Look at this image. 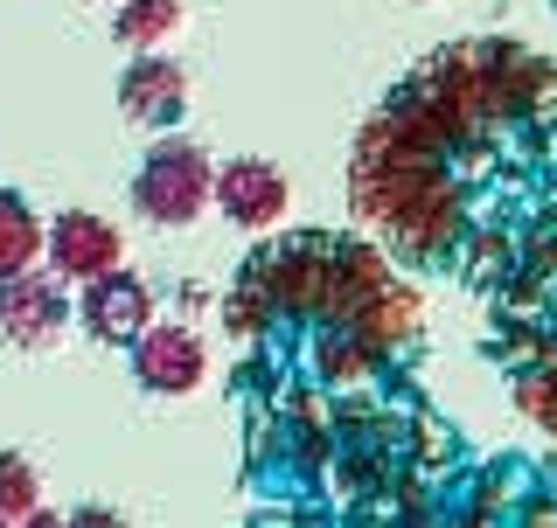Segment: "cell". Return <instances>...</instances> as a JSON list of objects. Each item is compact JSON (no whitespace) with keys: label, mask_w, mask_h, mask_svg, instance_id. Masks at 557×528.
<instances>
[{"label":"cell","mask_w":557,"mask_h":528,"mask_svg":"<svg viewBox=\"0 0 557 528\" xmlns=\"http://www.w3.org/2000/svg\"><path fill=\"white\" fill-rule=\"evenodd\" d=\"M42 257V223H35V209L22 196H8L0 188V278L22 272V264Z\"/></svg>","instance_id":"11"},{"label":"cell","mask_w":557,"mask_h":528,"mask_svg":"<svg viewBox=\"0 0 557 528\" xmlns=\"http://www.w3.org/2000/svg\"><path fill=\"white\" fill-rule=\"evenodd\" d=\"M42 480L22 452H0V528H22V521H42Z\"/></svg>","instance_id":"12"},{"label":"cell","mask_w":557,"mask_h":528,"mask_svg":"<svg viewBox=\"0 0 557 528\" xmlns=\"http://www.w3.org/2000/svg\"><path fill=\"white\" fill-rule=\"evenodd\" d=\"M147 320H153V292L133 272L112 264V272L84 278V327H91V341H133Z\"/></svg>","instance_id":"9"},{"label":"cell","mask_w":557,"mask_h":528,"mask_svg":"<svg viewBox=\"0 0 557 528\" xmlns=\"http://www.w3.org/2000/svg\"><path fill=\"white\" fill-rule=\"evenodd\" d=\"M133 376L147 397H188L196 382L209 376V348L196 327H168V320H147L133 334Z\"/></svg>","instance_id":"6"},{"label":"cell","mask_w":557,"mask_h":528,"mask_svg":"<svg viewBox=\"0 0 557 528\" xmlns=\"http://www.w3.org/2000/svg\"><path fill=\"white\" fill-rule=\"evenodd\" d=\"M516 403H522V417H530V425L557 431V348H550V355L516 382Z\"/></svg>","instance_id":"13"},{"label":"cell","mask_w":557,"mask_h":528,"mask_svg":"<svg viewBox=\"0 0 557 528\" xmlns=\"http://www.w3.org/2000/svg\"><path fill=\"white\" fill-rule=\"evenodd\" d=\"M209 202H216L223 216L237 223V230H251V237H272L278 223H286V202H293V188H286V174H278L272 161L244 153V161H223L216 174H209Z\"/></svg>","instance_id":"5"},{"label":"cell","mask_w":557,"mask_h":528,"mask_svg":"<svg viewBox=\"0 0 557 528\" xmlns=\"http://www.w3.org/2000/svg\"><path fill=\"white\" fill-rule=\"evenodd\" d=\"M42 251H49V272L70 278V286H84V278H98V272H112L119 264V230L104 216H91V209H70V216H57L42 230Z\"/></svg>","instance_id":"8"},{"label":"cell","mask_w":557,"mask_h":528,"mask_svg":"<svg viewBox=\"0 0 557 528\" xmlns=\"http://www.w3.org/2000/svg\"><path fill=\"white\" fill-rule=\"evenodd\" d=\"M112 35L126 49H161L174 28H182V0H112Z\"/></svg>","instance_id":"10"},{"label":"cell","mask_w":557,"mask_h":528,"mask_svg":"<svg viewBox=\"0 0 557 528\" xmlns=\"http://www.w3.org/2000/svg\"><path fill=\"white\" fill-rule=\"evenodd\" d=\"M321 368H327V376H335V382H356V376H370V368H376V355H370V348H362L356 341V334H327V348H321Z\"/></svg>","instance_id":"14"},{"label":"cell","mask_w":557,"mask_h":528,"mask_svg":"<svg viewBox=\"0 0 557 528\" xmlns=\"http://www.w3.org/2000/svg\"><path fill=\"white\" fill-rule=\"evenodd\" d=\"M119 112L147 133H174V118L188 112V70L168 63L161 49H139L126 77H119Z\"/></svg>","instance_id":"7"},{"label":"cell","mask_w":557,"mask_h":528,"mask_svg":"<svg viewBox=\"0 0 557 528\" xmlns=\"http://www.w3.org/2000/svg\"><path fill=\"white\" fill-rule=\"evenodd\" d=\"M327 278H335V237H293V243H278L272 257L251 264V286L272 306V320L278 313H321Z\"/></svg>","instance_id":"3"},{"label":"cell","mask_w":557,"mask_h":528,"mask_svg":"<svg viewBox=\"0 0 557 528\" xmlns=\"http://www.w3.org/2000/svg\"><path fill=\"white\" fill-rule=\"evenodd\" d=\"M104 8H112V0H104Z\"/></svg>","instance_id":"15"},{"label":"cell","mask_w":557,"mask_h":528,"mask_svg":"<svg viewBox=\"0 0 557 528\" xmlns=\"http://www.w3.org/2000/svg\"><path fill=\"white\" fill-rule=\"evenodd\" d=\"M70 327V299L57 286V272H8L0 278V341L22 348V355H42V348H57Z\"/></svg>","instance_id":"4"},{"label":"cell","mask_w":557,"mask_h":528,"mask_svg":"<svg viewBox=\"0 0 557 528\" xmlns=\"http://www.w3.org/2000/svg\"><path fill=\"white\" fill-rule=\"evenodd\" d=\"M356 216L418 264H440L460 243V188L446 181V153L418 147H356Z\"/></svg>","instance_id":"1"},{"label":"cell","mask_w":557,"mask_h":528,"mask_svg":"<svg viewBox=\"0 0 557 528\" xmlns=\"http://www.w3.org/2000/svg\"><path fill=\"white\" fill-rule=\"evenodd\" d=\"M550 8H557V0H550Z\"/></svg>","instance_id":"16"},{"label":"cell","mask_w":557,"mask_h":528,"mask_svg":"<svg viewBox=\"0 0 557 528\" xmlns=\"http://www.w3.org/2000/svg\"><path fill=\"white\" fill-rule=\"evenodd\" d=\"M209 153L196 147V139H153L147 161H139L133 174V209L147 223H161V230H188V223L209 209Z\"/></svg>","instance_id":"2"}]
</instances>
